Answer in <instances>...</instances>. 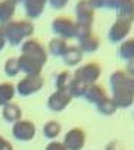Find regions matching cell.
I'll list each match as a JSON object with an SVG mask.
<instances>
[{"label":"cell","instance_id":"6","mask_svg":"<svg viewBox=\"0 0 134 150\" xmlns=\"http://www.w3.org/2000/svg\"><path fill=\"white\" fill-rule=\"evenodd\" d=\"M52 31L57 38L71 40L75 37V21L69 16H56L52 21Z\"/></svg>","mask_w":134,"mask_h":150},{"label":"cell","instance_id":"9","mask_svg":"<svg viewBox=\"0 0 134 150\" xmlns=\"http://www.w3.org/2000/svg\"><path fill=\"white\" fill-rule=\"evenodd\" d=\"M86 144V132L83 128H71L63 137V146L66 150H83Z\"/></svg>","mask_w":134,"mask_h":150},{"label":"cell","instance_id":"20","mask_svg":"<svg viewBox=\"0 0 134 150\" xmlns=\"http://www.w3.org/2000/svg\"><path fill=\"white\" fill-rule=\"evenodd\" d=\"M16 94V88L12 83H0V106H6L9 103H12L13 97Z\"/></svg>","mask_w":134,"mask_h":150},{"label":"cell","instance_id":"13","mask_svg":"<svg viewBox=\"0 0 134 150\" xmlns=\"http://www.w3.org/2000/svg\"><path fill=\"white\" fill-rule=\"evenodd\" d=\"M116 12V19L133 25L134 22V0H121Z\"/></svg>","mask_w":134,"mask_h":150},{"label":"cell","instance_id":"12","mask_svg":"<svg viewBox=\"0 0 134 150\" xmlns=\"http://www.w3.org/2000/svg\"><path fill=\"white\" fill-rule=\"evenodd\" d=\"M22 5H24V12L28 21H34L43 15L47 6V0H24Z\"/></svg>","mask_w":134,"mask_h":150},{"label":"cell","instance_id":"25","mask_svg":"<svg viewBox=\"0 0 134 150\" xmlns=\"http://www.w3.org/2000/svg\"><path fill=\"white\" fill-rule=\"evenodd\" d=\"M96 109H97V112H99L100 115H103V116H111V115H113V113L118 110V106H116L115 102L108 96L102 103H99V105L96 106Z\"/></svg>","mask_w":134,"mask_h":150},{"label":"cell","instance_id":"29","mask_svg":"<svg viewBox=\"0 0 134 150\" xmlns=\"http://www.w3.org/2000/svg\"><path fill=\"white\" fill-rule=\"evenodd\" d=\"M90 35H93L91 27L75 22V38H78V41H80V40H84V38L90 37Z\"/></svg>","mask_w":134,"mask_h":150},{"label":"cell","instance_id":"3","mask_svg":"<svg viewBox=\"0 0 134 150\" xmlns=\"http://www.w3.org/2000/svg\"><path fill=\"white\" fill-rule=\"evenodd\" d=\"M21 54H24V56H27V57H30V59L38 62V63H41L43 66L46 65L47 57H49L47 49L35 38H28V40H25L21 44Z\"/></svg>","mask_w":134,"mask_h":150},{"label":"cell","instance_id":"18","mask_svg":"<svg viewBox=\"0 0 134 150\" xmlns=\"http://www.w3.org/2000/svg\"><path fill=\"white\" fill-rule=\"evenodd\" d=\"M2 115H3V119L9 124H15L18 121L22 119V109L18 103H9L6 106H3V110H2Z\"/></svg>","mask_w":134,"mask_h":150},{"label":"cell","instance_id":"33","mask_svg":"<svg viewBox=\"0 0 134 150\" xmlns=\"http://www.w3.org/2000/svg\"><path fill=\"white\" fill-rule=\"evenodd\" d=\"M0 150H13V146L9 140H6L5 137L0 135Z\"/></svg>","mask_w":134,"mask_h":150},{"label":"cell","instance_id":"23","mask_svg":"<svg viewBox=\"0 0 134 150\" xmlns=\"http://www.w3.org/2000/svg\"><path fill=\"white\" fill-rule=\"evenodd\" d=\"M87 84H84L83 81H80V80H77V78H71V81H69V84H68V93H69V96L74 99V97H84V94H86V90H87Z\"/></svg>","mask_w":134,"mask_h":150},{"label":"cell","instance_id":"11","mask_svg":"<svg viewBox=\"0 0 134 150\" xmlns=\"http://www.w3.org/2000/svg\"><path fill=\"white\" fill-rule=\"evenodd\" d=\"M75 22L93 27L94 22V9L87 0H80L75 5Z\"/></svg>","mask_w":134,"mask_h":150},{"label":"cell","instance_id":"35","mask_svg":"<svg viewBox=\"0 0 134 150\" xmlns=\"http://www.w3.org/2000/svg\"><path fill=\"white\" fill-rule=\"evenodd\" d=\"M6 44H8V41H6V37H5V34L2 33V30H0V52H2V50L6 47Z\"/></svg>","mask_w":134,"mask_h":150},{"label":"cell","instance_id":"22","mask_svg":"<svg viewBox=\"0 0 134 150\" xmlns=\"http://www.w3.org/2000/svg\"><path fill=\"white\" fill-rule=\"evenodd\" d=\"M78 47H80V50L83 53H94L100 47V40L96 35H90V37H87L84 40H80L78 41Z\"/></svg>","mask_w":134,"mask_h":150},{"label":"cell","instance_id":"36","mask_svg":"<svg viewBox=\"0 0 134 150\" xmlns=\"http://www.w3.org/2000/svg\"><path fill=\"white\" fill-rule=\"evenodd\" d=\"M11 2H13L15 5H19V3H22V2H24V0H11Z\"/></svg>","mask_w":134,"mask_h":150},{"label":"cell","instance_id":"24","mask_svg":"<svg viewBox=\"0 0 134 150\" xmlns=\"http://www.w3.org/2000/svg\"><path fill=\"white\" fill-rule=\"evenodd\" d=\"M90 3V6L94 9V11H99V9H109V11H116L121 0H87Z\"/></svg>","mask_w":134,"mask_h":150},{"label":"cell","instance_id":"10","mask_svg":"<svg viewBox=\"0 0 134 150\" xmlns=\"http://www.w3.org/2000/svg\"><path fill=\"white\" fill-rule=\"evenodd\" d=\"M130 30H131V25L127 24V22H122V21H115L109 31H108V40L112 43V44H121L122 41L127 40L128 34H130Z\"/></svg>","mask_w":134,"mask_h":150},{"label":"cell","instance_id":"31","mask_svg":"<svg viewBox=\"0 0 134 150\" xmlns=\"http://www.w3.org/2000/svg\"><path fill=\"white\" fill-rule=\"evenodd\" d=\"M44 150H66V149H65L63 143L56 141V140H52V141L46 146V149H44Z\"/></svg>","mask_w":134,"mask_h":150},{"label":"cell","instance_id":"2","mask_svg":"<svg viewBox=\"0 0 134 150\" xmlns=\"http://www.w3.org/2000/svg\"><path fill=\"white\" fill-rule=\"evenodd\" d=\"M2 33L6 37L8 44L11 46H21L25 40L33 38L34 35V24L28 19H19V21H11L6 25L0 27Z\"/></svg>","mask_w":134,"mask_h":150},{"label":"cell","instance_id":"16","mask_svg":"<svg viewBox=\"0 0 134 150\" xmlns=\"http://www.w3.org/2000/svg\"><path fill=\"white\" fill-rule=\"evenodd\" d=\"M83 56L84 53L80 50L78 46H68V49H66V52L63 53L62 56V60L66 66H69V68H77L81 60H83Z\"/></svg>","mask_w":134,"mask_h":150},{"label":"cell","instance_id":"8","mask_svg":"<svg viewBox=\"0 0 134 150\" xmlns=\"http://www.w3.org/2000/svg\"><path fill=\"white\" fill-rule=\"evenodd\" d=\"M35 125L28 119H21L12 125V135L18 141H31L35 137Z\"/></svg>","mask_w":134,"mask_h":150},{"label":"cell","instance_id":"15","mask_svg":"<svg viewBox=\"0 0 134 150\" xmlns=\"http://www.w3.org/2000/svg\"><path fill=\"white\" fill-rule=\"evenodd\" d=\"M106 97H108L106 90H105L102 86H99V84H91V86H89L87 90H86V94H84V99H86L89 103L94 105V106H97L99 103H102Z\"/></svg>","mask_w":134,"mask_h":150},{"label":"cell","instance_id":"37","mask_svg":"<svg viewBox=\"0 0 134 150\" xmlns=\"http://www.w3.org/2000/svg\"><path fill=\"white\" fill-rule=\"evenodd\" d=\"M0 2H2V0H0Z\"/></svg>","mask_w":134,"mask_h":150},{"label":"cell","instance_id":"34","mask_svg":"<svg viewBox=\"0 0 134 150\" xmlns=\"http://www.w3.org/2000/svg\"><path fill=\"white\" fill-rule=\"evenodd\" d=\"M124 71H125V74L128 75V77H133V78H134V59L130 60V62H127Z\"/></svg>","mask_w":134,"mask_h":150},{"label":"cell","instance_id":"32","mask_svg":"<svg viewBox=\"0 0 134 150\" xmlns=\"http://www.w3.org/2000/svg\"><path fill=\"white\" fill-rule=\"evenodd\" d=\"M105 150H124V147H122V144L118 140H112V141H109L106 144Z\"/></svg>","mask_w":134,"mask_h":150},{"label":"cell","instance_id":"1","mask_svg":"<svg viewBox=\"0 0 134 150\" xmlns=\"http://www.w3.org/2000/svg\"><path fill=\"white\" fill-rule=\"evenodd\" d=\"M111 99L118 109H127L134 103V78L128 77L124 69H116L109 77Z\"/></svg>","mask_w":134,"mask_h":150},{"label":"cell","instance_id":"28","mask_svg":"<svg viewBox=\"0 0 134 150\" xmlns=\"http://www.w3.org/2000/svg\"><path fill=\"white\" fill-rule=\"evenodd\" d=\"M3 72L8 75V77H16V75L21 72L18 57H9V59H6V62L3 65Z\"/></svg>","mask_w":134,"mask_h":150},{"label":"cell","instance_id":"14","mask_svg":"<svg viewBox=\"0 0 134 150\" xmlns=\"http://www.w3.org/2000/svg\"><path fill=\"white\" fill-rule=\"evenodd\" d=\"M18 62H19V69L22 74L25 75H41V71H43V65L24 56V54H19L18 56Z\"/></svg>","mask_w":134,"mask_h":150},{"label":"cell","instance_id":"19","mask_svg":"<svg viewBox=\"0 0 134 150\" xmlns=\"http://www.w3.org/2000/svg\"><path fill=\"white\" fill-rule=\"evenodd\" d=\"M66 49H68V41L55 37L47 44V54L55 56V57H62L63 53L66 52Z\"/></svg>","mask_w":134,"mask_h":150},{"label":"cell","instance_id":"21","mask_svg":"<svg viewBox=\"0 0 134 150\" xmlns=\"http://www.w3.org/2000/svg\"><path fill=\"white\" fill-rule=\"evenodd\" d=\"M118 57L125 60V62H130L134 59V37L133 38H127L125 41H122L119 46H118Z\"/></svg>","mask_w":134,"mask_h":150},{"label":"cell","instance_id":"26","mask_svg":"<svg viewBox=\"0 0 134 150\" xmlns=\"http://www.w3.org/2000/svg\"><path fill=\"white\" fill-rule=\"evenodd\" d=\"M60 129H62V127L57 121H47L43 125V134L49 140H55L60 134Z\"/></svg>","mask_w":134,"mask_h":150},{"label":"cell","instance_id":"27","mask_svg":"<svg viewBox=\"0 0 134 150\" xmlns=\"http://www.w3.org/2000/svg\"><path fill=\"white\" fill-rule=\"evenodd\" d=\"M71 74L69 71H60L56 74V78H55V87L56 90H66L68 88V84L71 81Z\"/></svg>","mask_w":134,"mask_h":150},{"label":"cell","instance_id":"4","mask_svg":"<svg viewBox=\"0 0 134 150\" xmlns=\"http://www.w3.org/2000/svg\"><path fill=\"white\" fill-rule=\"evenodd\" d=\"M100 75H102V66L97 62H89L86 65H80L75 68L74 78L83 81L87 86H91V84H97Z\"/></svg>","mask_w":134,"mask_h":150},{"label":"cell","instance_id":"5","mask_svg":"<svg viewBox=\"0 0 134 150\" xmlns=\"http://www.w3.org/2000/svg\"><path fill=\"white\" fill-rule=\"evenodd\" d=\"M44 87V78L41 75H25L16 84V94L22 97H30L38 93Z\"/></svg>","mask_w":134,"mask_h":150},{"label":"cell","instance_id":"7","mask_svg":"<svg viewBox=\"0 0 134 150\" xmlns=\"http://www.w3.org/2000/svg\"><path fill=\"white\" fill-rule=\"evenodd\" d=\"M71 100H72V97L69 96L68 90H55L47 97L46 106H47V109L50 112L57 113V112H62V110H65L66 108H68Z\"/></svg>","mask_w":134,"mask_h":150},{"label":"cell","instance_id":"30","mask_svg":"<svg viewBox=\"0 0 134 150\" xmlns=\"http://www.w3.org/2000/svg\"><path fill=\"white\" fill-rule=\"evenodd\" d=\"M68 3H69V0H47V5L55 11L65 9L66 6H68Z\"/></svg>","mask_w":134,"mask_h":150},{"label":"cell","instance_id":"17","mask_svg":"<svg viewBox=\"0 0 134 150\" xmlns=\"http://www.w3.org/2000/svg\"><path fill=\"white\" fill-rule=\"evenodd\" d=\"M16 6L18 5H15L11 0H2V2H0V27L13 21Z\"/></svg>","mask_w":134,"mask_h":150}]
</instances>
